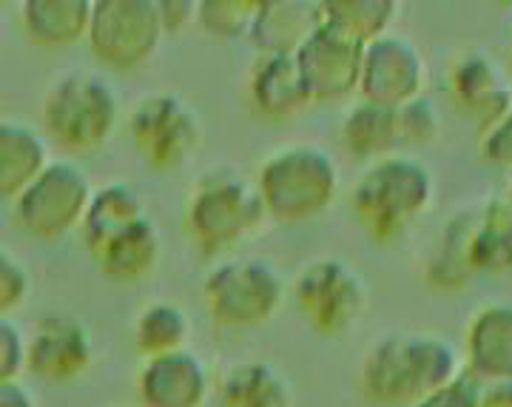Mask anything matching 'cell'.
<instances>
[{
  "mask_svg": "<svg viewBox=\"0 0 512 407\" xmlns=\"http://www.w3.org/2000/svg\"><path fill=\"white\" fill-rule=\"evenodd\" d=\"M220 407H296L291 382L262 359H239L217 379Z\"/></svg>",
  "mask_w": 512,
  "mask_h": 407,
  "instance_id": "ffe728a7",
  "label": "cell"
},
{
  "mask_svg": "<svg viewBox=\"0 0 512 407\" xmlns=\"http://www.w3.org/2000/svg\"><path fill=\"white\" fill-rule=\"evenodd\" d=\"M92 183L69 160H57L15 200V217L35 237L52 240L86 220Z\"/></svg>",
  "mask_w": 512,
  "mask_h": 407,
  "instance_id": "8fae6325",
  "label": "cell"
},
{
  "mask_svg": "<svg viewBox=\"0 0 512 407\" xmlns=\"http://www.w3.org/2000/svg\"><path fill=\"white\" fill-rule=\"evenodd\" d=\"M464 348L478 382H512V305H487L473 314Z\"/></svg>",
  "mask_w": 512,
  "mask_h": 407,
  "instance_id": "ac0fdd59",
  "label": "cell"
},
{
  "mask_svg": "<svg viewBox=\"0 0 512 407\" xmlns=\"http://www.w3.org/2000/svg\"><path fill=\"white\" fill-rule=\"evenodd\" d=\"M49 166L46 140L35 129L15 120L0 123V194L6 203H15Z\"/></svg>",
  "mask_w": 512,
  "mask_h": 407,
  "instance_id": "603a6c76",
  "label": "cell"
},
{
  "mask_svg": "<svg viewBox=\"0 0 512 407\" xmlns=\"http://www.w3.org/2000/svg\"><path fill=\"white\" fill-rule=\"evenodd\" d=\"M481 154L493 166L512 168V111L481 134Z\"/></svg>",
  "mask_w": 512,
  "mask_h": 407,
  "instance_id": "1f68e13d",
  "label": "cell"
},
{
  "mask_svg": "<svg viewBox=\"0 0 512 407\" xmlns=\"http://www.w3.org/2000/svg\"><path fill=\"white\" fill-rule=\"evenodd\" d=\"M140 217H146V211H143V203H140L134 188H128L126 183H111L97 188L92 205L86 211V220H83L86 248L89 251L100 248L109 237H114L117 231H123L126 225L140 220Z\"/></svg>",
  "mask_w": 512,
  "mask_h": 407,
  "instance_id": "d4e9b609",
  "label": "cell"
},
{
  "mask_svg": "<svg viewBox=\"0 0 512 407\" xmlns=\"http://www.w3.org/2000/svg\"><path fill=\"white\" fill-rule=\"evenodd\" d=\"M481 407H512V382H481Z\"/></svg>",
  "mask_w": 512,
  "mask_h": 407,
  "instance_id": "836d02e7",
  "label": "cell"
},
{
  "mask_svg": "<svg viewBox=\"0 0 512 407\" xmlns=\"http://www.w3.org/2000/svg\"><path fill=\"white\" fill-rule=\"evenodd\" d=\"M342 137L353 157L359 160H384L396 151L413 146L407 129V111L402 106H382L362 100L353 106L342 123Z\"/></svg>",
  "mask_w": 512,
  "mask_h": 407,
  "instance_id": "e0dca14e",
  "label": "cell"
},
{
  "mask_svg": "<svg viewBox=\"0 0 512 407\" xmlns=\"http://www.w3.org/2000/svg\"><path fill=\"white\" fill-rule=\"evenodd\" d=\"M510 200H512V185H510Z\"/></svg>",
  "mask_w": 512,
  "mask_h": 407,
  "instance_id": "d590c367",
  "label": "cell"
},
{
  "mask_svg": "<svg viewBox=\"0 0 512 407\" xmlns=\"http://www.w3.org/2000/svg\"><path fill=\"white\" fill-rule=\"evenodd\" d=\"M0 407H37V402L20 382H0Z\"/></svg>",
  "mask_w": 512,
  "mask_h": 407,
  "instance_id": "e575fe53",
  "label": "cell"
},
{
  "mask_svg": "<svg viewBox=\"0 0 512 407\" xmlns=\"http://www.w3.org/2000/svg\"><path fill=\"white\" fill-rule=\"evenodd\" d=\"M450 92L458 106L473 117L478 137L512 111L510 86L484 52H464L450 66Z\"/></svg>",
  "mask_w": 512,
  "mask_h": 407,
  "instance_id": "2e32d148",
  "label": "cell"
},
{
  "mask_svg": "<svg viewBox=\"0 0 512 407\" xmlns=\"http://www.w3.org/2000/svg\"><path fill=\"white\" fill-rule=\"evenodd\" d=\"M202 302L214 322L254 328L282 308L285 282L268 259H225L202 282Z\"/></svg>",
  "mask_w": 512,
  "mask_h": 407,
  "instance_id": "52a82bcc",
  "label": "cell"
},
{
  "mask_svg": "<svg viewBox=\"0 0 512 407\" xmlns=\"http://www.w3.org/2000/svg\"><path fill=\"white\" fill-rule=\"evenodd\" d=\"M416 407H481V382L473 373H461L456 382L430 393Z\"/></svg>",
  "mask_w": 512,
  "mask_h": 407,
  "instance_id": "4dcf8cb0",
  "label": "cell"
},
{
  "mask_svg": "<svg viewBox=\"0 0 512 407\" xmlns=\"http://www.w3.org/2000/svg\"><path fill=\"white\" fill-rule=\"evenodd\" d=\"M367 299L365 279L342 259H311L293 279L296 311L325 339L348 333L365 316Z\"/></svg>",
  "mask_w": 512,
  "mask_h": 407,
  "instance_id": "ba28073f",
  "label": "cell"
},
{
  "mask_svg": "<svg viewBox=\"0 0 512 407\" xmlns=\"http://www.w3.org/2000/svg\"><path fill=\"white\" fill-rule=\"evenodd\" d=\"M160 15H163L165 32L183 29L188 20L197 15V3L194 0H160Z\"/></svg>",
  "mask_w": 512,
  "mask_h": 407,
  "instance_id": "d6a6232c",
  "label": "cell"
},
{
  "mask_svg": "<svg viewBox=\"0 0 512 407\" xmlns=\"http://www.w3.org/2000/svg\"><path fill=\"white\" fill-rule=\"evenodd\" d=\"M365 49V40L350 35L348 29L336 26L333 20H322V26L296 52V63L313 100H336L356 92L362 80Z\"/></svg>",
  "mask_w": 512,
  "mask_h": 407,
  "instance_id": "7c38bea8",
  "label": "cell"
},
{
  "mask_svg": "<svg viewBox=\"0 0 512 407\" xmlns=\"http://www.w3.org/2000/svg\"><path fill=\"white\" fill-rule=\"evenodd\" d=\"M89 254H92L94 265L109 277L143 279L157 268L160 254H163V242H160L157 225L148 217H140Z\"/></svg>",
  "mask_w": 512,
  "mask_h": 407,
  "instance_id": "7402d4cb",
  "label": "cell"
},
{
  "mask_svg": "<svg viewBox=\"0 0 512 407\" xmlns=\"http://www.w3.org/2000/svg\"><path fill=\"white\" fill-rule=\"evenodd\" d=\"M350 203L373 240L399 242L433 203V174L410 157H384L359 177Z\"/></svg>",
  "mask_w": 512,
  "mask_h": 407,
  "instance_id": "277c9868",
  "label": "cell"
},
{
  "mask_svg": "<svg viewBox=\"0 0 512 407\" xmlns=\"http://www.w3.org/2000/svg\"><path fill=\"white\" fill-rule=\"evenodd\" d=\"M424 89V60L419 49L399 35L370 40L362 60L359 92L370 103L402 106Z\"/></svg>",
  "mask_w": 512,
  "mask_h": 407,
  "instance_id": "5bb4252c",
  "label": "cell"
},
{
  "mask_svg": "<svg viewBox=\"0 0 512 407\" xmlns=\"http://www.w3.org/2000/svg\"><path fill=\"white\" fill-rule=\"evenodd\" d=\"M208 388V370L191 351L146 359L137 376L140 407H202Z\"/></svg>",
  "mask_w": 512,
  "mask_h": 407,
  "instance_id": "9a60e30c",
  "label": "cell"
},
{
  "mask_svg": "<svg viewBox=\"0 0 512 407\" xmlns=\"http://www.w3.org/2000/svg\"><path fill=\"white\" fill-rule=\"evenodd\" d=\"M29 294H32V277L26 265L9 251H3L0 254V311L3 316H12V311L23 308Z\"/></svg>",
  "mask_w": 512,
  "mask_h": 407,
  "instance_id": "f546056e",
  "label": "cell"
},
{
  "mask_svg": "<svg viewBox=\"0 0 512 407\" xmlns=\"http://www.w3.org/2000/svg\"><path fill=\"white\" fill-rule=\"evenodd\" d=\"M251 103L265 117H291L313 103L296 55H262L248 77Z\"/></svg>",
  "mask_w": 512,
  "mask_h": 407,
  "instance_id": "44dd1931",
  "label": "cell"
},
{
  "mask_svg": "<svg viewBox=\"0 0 512 407\" xmlns=\"http://www.w3.org/2000/svg\"><path fill=\"white\" fill-rule=\"evenodd\" d=\"M188 333H191V322L185 316L183 308L171 305V302H154L146 305L137 319H134V348L143 359H154V356H163V353L185 351V342H188Z\"/></svg>",
  "mask_w": 512,
  "mask_h": 407,
  "instance_id": "484cf974",
  "label": "cell"
},
{
  "mask_svg": "<svg viewBox=\"0 0 512 407\" xmlns=\"http://www.w3.org/2000/svg\"><path fill=\"white\" fill-rule=\"evenodd\" d=\"M94 365L89 328L66 314L40 316L29 333V370L46 385H72Z\"/></svg>",
  "mask_w": 512,
  "mask_h": 407,
  "instance_id": "4fadbf2b",
  "label": "cell"
},
{
  "mask_svg": "<svg viewBox=\"0 0 512 407\" xmlns=\"http://www.w3.org/2000/svg\"><path fill=\"white\" fill-rule=\"evenodd\" d=\"M262 0H202L197 3V20L205 32L222 40L251 37Z\"/></svg>",
  "mask_w": 512,
  "mask_h": 407,
  "instance_id": "83f0119b",
  "label": "cell"
},
{
  "mask_svg": "<svg viewBox=\"0 0 512 407\" xmlns=\"http://www.w3.org/2000/svg\"><path fill=\"white\" fill-rule=\"evenodd\" d=\"M512 271V200H481L450 217L433 257L427 282L436 291H458L478 274Z\"/></svg>",
  "mask_w": 512,
  "mask_h": 407,
  "instance_id": "7a4b0ae2",
  "label": "cell"
},
{
  "mask_svg": "<svg viewBox=\"0 0 512 407\" xmlns=\"http://www.w3.org/2000/svg\"><path fill=\"white\" fill-rule=\"evenodd\" d=\"M94 0H26L20 23L37 46H72L89 37Z\"/></svg>",
  "mask_w": 512,
  "mask_h": 407,
  "instance_id": "cb8c5ba5",
  "label": "cell"
},
{
  "mask_svg": "<svg viewBox=\"0 0 512 407\" xmlns=\"http://www.w3.org/2000/svg\"><path fill=\"white\" fill-rule=\"evenodd\" d=\"M322 6L325 18L365 43L387 35V26L399 12L396 0H322Z\"/></svg>",
  "mask_w": 512,
  "mask_h": 407,
  "instance_id": "4316f807",
  "label": "cell"
},
{
  "mask_svg": "<svg viewBox=\"0 0 512 407\" xmlns=\"http://www.w3.org/2000/svg\"><path fill=\"white\" fill-rule=\"evenodd\" d=\"M322 20V0H262L251 40L265 55H296Z\"/></svg>",
  "mask_w": 512,
  "mask_h": 407,
  "instance_id": "d6986e66",
  "label": "cell"
},
{
  "mask_svg": "<svg viewBox=\"0 0 512 407\" xmlns=\"http://www.w3.org/2000/svg\"><path fill=\"white\" fill-rule=\"evenodd\" d=\"M29 370V339L23 336L12 316L0 319V382H18L20 373Z\"/></svg>",
  "mask_w": 512,
  "mask_h": 407,
  "instance_id": "f1b7e54d",
  "label": "cell"
},
{
  "mask_svg": "<svg viewBox=\"0 0 512 407\" xmlns=\"http://www.w3.org/2000/svg\"><path fill=\"white\" fill-rule=\"evenodd\" d=\"M128 131L137 154L157 171L183 168L205 140L200 114L183 97L168 92L137 100L128 117Z\"/></svg>",
  "mask_w": 512,
  "mask_h": 407,
  "instance_id": "9c48e42d",
  "label": "cell"
},
{
  "mask_svg": "<svg viewBox=\"0 0 512 407\" xmlns=\"http://www.w3.org/2000/svg\"><path fill=\"white\" fill-rule=\"evenodd\" d=\"M458 376V353L444 336L390 333L365 353L359 388L370 405L416 407Z\"/></svg>",
  "mask_w": 512,
  "mask_h": 407,
  "instance_id": "6da1fadb",
  "label": "cell"
},
{
  "mask_svg": "<svg viewBox=\"0 0 512 407\" xmlns=\"http://www.w3.org/2000/svg\"><path fill=\"white\" fill-rule=\"evenodd\" d=\"M259 194L279 222H305L322 214L339 188V168L325 148L296 143L274 151L259 168Z\"/></svg>",
  "mask_w": 512,
  "mask_h": 407,
  "instance_id": "5b68a950",
  "label": "cell"
},
{
  "mask_svg": "<svg viewBox=\"0 0 512 407\" xmlns=\"http://www.w3.org/2000/svg\"><path fill=\"white\" fill-rule=\"evenodd\" d=\"M117 97L109 83L92 72H66L43 97V131L69 154L100 148L117 126Z\"/></svg>",
  "mask_w": 512,
  "mask_h": 407,
  "instance_id": "8992f818",
  "label": "cell"
},
{
  "mask_svg": "<svg viewBox=\"0 0 512 407\" xmlns=\"http://www.w3.org/2000/svg\"><path fill=\"white\" fill-rule=\"evenodd\" d=\"M165 35L160 0H94L89 46L111 69H137Z\"/></svg>",
  "mask_w": 512,
  "mask_h": 407,
  "instance_id": "30bf717a",
  "label": "cell"
},
{
  "mask_svg": "<svg viewBox=\"0 0 512 407\" xmlns=\"http://www.w3.org/2000/svg\"><path fill=\"white\" fill-rule=\"evenodd\" d=\"M268 214L259 185L234 168H211L191 185L185 200V231L202 254H220L256 234Z\"/></svg>",
  "mask_w": 512,
  "mask_h": 407,
  "instance_id": "3957f363",
  "label": "cell"
}]
</instances>
